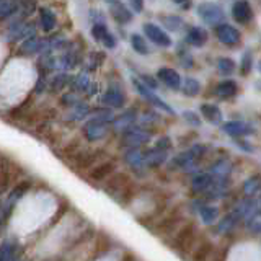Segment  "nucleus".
<instances>
[{"label": "nucleus", "mask_w": 261, "mask_h": 261, "mask_svg": "<svg viewBox=\"0 0 261 261\" xmlns=\"http://www.w3.org/2000/svg\"><path fill=\"white\" fill-rule=\"evenodd\" d=\"M194 242H196V227L193 222H188L175 232L173 242H171L170 245L181 253H190L193 250Z\"/></svg>", "instance_id": "f257e3e1"}, {"label": "nucleus", "mask_w": 261, "mask_h": 261, "mask_svg": "<svg viewBox=\"0 0 261 261\" xmlns=\"http://www.w3.org/2000/svg\"><path fill=\"white\" fill-rule=\"evenodd\" d=\"M28 190H30V183H27V181L16 185L13 188V191L8 194V198H7V201L4 204V207H2V211H0V225H4L7 222V219L10 217V214L15 209V206L18 204V201L23 198V194L27 193Z\"/></svg>", "instance_id": "f03ea898"}, {"label": "nucleus", "mask_w": 261, "mask_h": 261, "mask_svg": "<svg viewBox=\"0 0 261 261\" xmlns=\"http://www.w3.org/2000/svg\"><path fill=\"white\" fill-rule=\"evenodd\" d=\"M198 15L201 16V20L211 24V27H219L224 21V10L214 2H202L198 7Z\"/></svg>", "instance_id": "7ed1b4c3"}, {"label": "nucleus", "mask_w": 261, "mask_h": 261, "mask_svg": "<svg viewBox=\"0 0 261 261\" xmlns=\"http://www.w3.org/2000/svg\"><path fill=\"white\" fill-rule=\"evenodd\" d=\"M84 134L90 142H96L103 139L108 134V124H106V118H93L90 119L85 127H84Z\"/></svg>", "instance_id": "20e7f679"}, {"label": "nucleus", "mask_w": 261, "mask_h": 261, "mask_svg": "<svg viewBox=\"0 0 261 261\" xmlns=\"http://www.w3.org/2000/svg\"><path fill=\"white\" fill-rule=\"evenodd\" d=\"M130 185H133V183H130L129 175L124 173V171H119V173H114L113 176L108 178V183H106L105 190L108 191L110 194H113L114 198H118V196Z\"/></svg>", "instance_id": "39448f33"}, {"label": "nucleus", "mask_w": 261, "mask_h": 261, "mask_svg": "<svg viewBox=\"0 0 261 261\" xmlns=\"http://www.w3.org/2000/svg\"><path fill=\"white\" fill-rule=\"evenodd\" d=\"M149 139H150V134L147 133V130L139 129V127H134V129L130 127V129L126 130L124 134H122L121 142H122V145L130 147V149H137L139 145L145 144Z\"/></svg>", "instance_id": "423d86ee"}, {"label": "nucleus", "mask_w": 261, "mask_h": 261, "mask_svg": "<svg viewBox=\"0 0 261 261\" xmlns=\"http://www.w3.org/2000/svg\"><path fill=\"white\" fill-rule=\"evenodd\" d=\"M144 33H145V36L149 38L152 43L155 44H159L162 47H168L171 46V39L170 36L167 35L165 31H163L160 27H157V24H153V23H145L144 24Z\"/></svg>", "instance_id": "0eeeda50"}, {"label": "nucleus", "mask_w": 261, "mask_h": 261, "mask_svg": "<svg viewBox=\"0 0 261 261\" xmlns=\"http://www.w3.org/2000/svg\"><path fill=\"white\" fill-rule=\"evenodd\" d=\"M134 85H136V88H137V92L141 93V95L145 98V100H149L152 105H155L157 108L163 110V111L168 113V114H175V111L171 110L165 101H162L157 95H153V92H152V90H150L149 87H147L145 84H142V82H139V80H134Z\"/></svg>", "instance_id": "6e6552de"}, {"label": "nucleus", "mask_w": 261, "mask_h": 261, "mask_svg": "<svg viewBox=\"0 0 261 261\" xmlns=\"http://www.w3.org/2000/svg\"><path fill=\"white\" fill-rule=\"evenodd\" d=\"M216 35H217L220 43H224L227 46H233L240 41V31L233 27H230V24H227V23L219 24L217 30H216Z\"/></svg>", "instance_id": "1a4fd4ad"}, {"label": "nucleus", "mask_w": 261, "mask_h": 261, "mask_svg": "<svg viewBox=\"0 0 261 261\" xmlns=\"http://www.w3.org/2000/svg\"><path fill=\"white\" fill-rule=\"evenodd\" d=\"M114 170H116V163L113 160H106L90 170L88 178L92 179V181H103V179L114 175Z\"/></svg>", "instance_id": "9d476101"}, {"label": "nucleus", "mask_w": 261, "mask_h": 261, "mask_svg": "<svg viewBox=\"0 0 261 261\" xmlns=\"http://www.w3.org/2000/svg\"><path fill=\"white\" fill-rule=\"evenodd\" d=\"M232 16L237 23H248L253 18V10L248 4V0H237L232 7Z\"/></svg>", "instance_id": "9b49d317"}, {"label": "nucleus", "mask_w": 261, "mask_h": 261, "mask_svg": "<svg viewBox=\"0 0 261 261\" xmlns=\"http://www.w3.org/2000/svg\"><path fill=\"white\" fill-rule=\"evenodd\" d=\"M157 77L168 88L176 90V88L181 87V77H179V73L176 70H173V69H170V67H162V69H159Z\"/></svg>", "instance_id": "f8f14e48"}, {"label": "nucleus", "mask_w": 261, "mask_h": 261, "mask_svg": "<svg viewBox=\"0 0 261 261\" xmlns=\"http://www.w3.org/2000/svg\"><path fill=\"white\" fill-rule=\"evenodd\" d=\"M214 255V245L209 240H202L199 242L198 247L194 248L191 261H211V256Z\"/></svg>", "instance_id": "ddd939ff"}, {"label": "nucleus", "mask_w": 261, "mask_h": 261, "mask_svg": "<svg viewBox=\"0 0 261 261\" xmlns=\"http://www.w3.org/2000/svg\"><path fill=\"white\" fill-rule=\"evenodd\" d=\"M179 220H181V216L178 214V212H175V214H171L168 217H165L163 220H160L159 222V227L155 228V233H163V235H170L173 230H176V227L179 224Z\"/></svg>", "instance_id": "4468645a"}, {"label": "nucleus", "mask_w": 261, "mask_h": 261, "mask_svg": "<svg viewBox=\"0 0 261 261\" xmlns=\"http://www.w3.org/2000/svg\"><path fill=\"white\" fill-rule=\"evenodd\" d=\"M186 43H190L194 47H201L207 43V33L201 27H193L190 28L186 35Z\"/></svg>", "instance_id": "2eb2a0df"}, {"label": "nucleus", "mask_w": 261, "mask_h": 261, "mask_svg": "<svg viewBox=\"0 0 261 261\" xmlns=\"http://www.w3.org/2000/svg\"><path fill=\"white\" fill-rule=\"evenodd\" d=\"M167 160V150H160V149H150L144 153V162L147 167L150 168H157L160 167L163 162Z\"/></svg>", "instance_id": "dca6fc26"}, {"label": "nucleus", "mask_w": 261, "mask_h": 261, "mask_svg": "<svg viewBox=\"0 0 261 261\" xmlns=\"http://www.w3.org/2000/svg\"><path fill=\"white\" fill-rule=\"evenodd\" d=\"M0 261H20L18 245H16V242L7 240L0 245Z\"/></svg>", "instance_id": "f3484780"}, {"label": "nucleus", "mask_w": 261, "mask_h": 261, "mask_svg": "<svg viewBox=\"0 0 261 261\" xmlns=\"http://www.w3.org/2000/svg\"><path fill=\"white\" fill-rule=\"evenodd\" d=\"M124 160L127 165L133 168L134 171H141L142 167L145 165L144 162V153L139 150V149H130L126 155H124Z\"/></svg>", "instance_id": "a211bd4d"}, {"label": "nucleus", "mask_w": 261, "mask_h": 261, "mask_svg": "<svg viewBox=\"0 0 261 261\" xmlns=\"http://www.w3.org/2000/svg\"><path fill=\"white\" fill-rule=\"evenodd\" d=\"M212 185H214V178L211 176V173H202L194 176L193 179V191L196 193H202V191H209Z\"/></svg>", "instance_id": "6ab92c4d"}, {"label": "nucleus", "mask_w": 261, "mask_h": 261, "mask_svg": "<svg viewBox=\"0 0 261 261\" xmlns=\"http://www.w3.org/2000/svg\"><path fill=\"white\" fill-rule=\"evenodd\" d=\"M103 152L101 150H95V152H80L77 157H75V162H77V167L79 168H88L92 163H95L98 159H100V155Z\"/></svg>", "instance_id": "aec40b11"}, {"label": "nucleus", "mask_w": 261, "mask_h": 261, "mask_svg": "<svg viewBox=\"0 0 261 261\" xmlns=\"http://www.w3.org/2000/svg\"><path fill=\"white\" fill-rule=\"evenodd\" d=\"M201 113L212 124H220V121H222V113H220V110L216 105H202Z\"/></svg>", "instance_id": "412c9836"}, {"label": "nucleus", "mask_w": 261, "mask_h": 261, "mask_svg": "<svg viewBox=\"0 0 261 261\" xmlns=\"http://www.w3.org/2000/svg\"><path fill=\"white\" fill-rule=\"evenodd\" d=\"M222 129L228 136H245L250 133V127L247 124H243L240 121H230L227 124L222 126Z\"/></svg>", "instance_id": "4be33fe9"}, {"label": "nucleus", "mask_w": 261, "mask_h": 261, "mask_svg": "<svg viewBox=\"0 0 261 261\" xmlns=\"http://www.w3.org/2000/svg\"><path fill=\"white\" fill-rule=\"evenodd\" d=\"M103 101H105L106 105L113 106V108H119V106L124 105V95H122V93L119 92V90L111 88V90H108V92L105 93Z\"/></svg>", "instance_id": "5701e85b"}, {"label": "nucleus", "mask_w": 261, "mask_h": 261, "mask_svg": "<svg viewBox=\"0 0 261 261\" xmlns=\"http://www.w3.org/2000/svg\"><path fill=\"white\" fill-rule=\"evenodd\" d=\"M237 90H239V87H237L233 80H224L217 85L216 92L220 98H232L237 93Z\"/></svg>", "instance_id": "b1692460"}, {"label": "nucleus", "mask_w": 261, "mask_h": 261, "mask_svg": "<svg viewBox=\"0 0 261 261\" xmlns=\"http://www.w3.org/2000/svg\"><path fill=\"white\" fill-rule=\"evenodd\" d=\"M134 119H136L134 113L133 111H127V113H124L122 116H119L116 121H114V129H116V130H124V133H126L127 129L133 127Z\"/></svg>", "instance_id": "393cba45"}, {"label": "nucleus", "mask_w": 261, "mask_h": 261, "mask_svg": "<svg viewBox=\"0 0 261 261\" xmlns=\"http://www.w3.org/2000/svg\"><path fill=\"white\" fill-rule=\"evenodd\" d=\"M199 90H201V85H199V82L196 80V79L188 77L183 82V93L186 96H196V95L199 93Z\"/></svg>", "instance_id": "a878e982"}, {"label": "nucleus", "mask_w": 261, "mask_h": 261, "mask_svg": "<svg viewBox=\"0 0 261 261\" xmlns=\"http://www.w3.org/2000/svg\"><path fill=\"white\" fill-rule=\"evenodd\" d=\"M259 188H261V176L259 175H255V176H251L250 179H247L243 185V191L247 196H253L256 191H259Z\"/></svg>", "instance_id": "bb28decb"}, {"label": "nucleus", "mask_w": 261, "mask_h": 261, "mask_svg": "<svg viewBox=\"0 0 261 261\" xmlns=\"http://www.w3.org/2000/svg\"><path fill=\"white\" fill-rule=\"evenodd\" d=\"M130 44H133L136 53L142 54V56L149 54V46H147L145 39L141 35H133V38H130Z\"/></svg>", "instance_id": "cd10ccee"}, {"label": "nucleus", "mask_w": 261, "mask_h": 261, "mask_svg": "<svg viewBox=\"0 0 261 261\" xmlns=\"http://www.w3.org/2000/svg\"><path fill=\"white\" fill-rule=\"evenodd\" d=\"M217 69L222 75H230L235 70V62L232 59H228V57H220L217 61Z\"/></svg>", "instance_id": "c85d7f7f"}, {"label": "nucleus", "mask_w": 261, "mask_h": 261, "mask_svg": "<svg viewBox=\"0 0 261 261\" xmlns=\"http://www.w3.org/2000/svg\"><path fill=\"white\" fill-rule=\"evenodd\" d=\"M10 168H8V162L5 159H0V190H5L8 181H10Z\"/></svg>", "instance_id": "c756f323"}, {"label": "nucleus", "mask_w": 261, "mask_h": 261, "mask_svg": "<svg viewBox=\"0 0 261 261\" xmlns=\"http://www.w3.org/2000/svg\"><path fill=\"white\" fill-rule=\"evenodd\" d=\"M113 12H114V18H116L119 23H127L130 18H133V13H129L122 5H116L113 8Z\"/></svg>", "instance_id": "7c9ffc66"}, {"label": "nucleus", "mask_w": 261, "mask_h": 261, "mask_svg": "<svg viewBox=\"0 0 261 261\" xmlns=\"http://www.w3.org/2000/svg\"><path fill=\"white\" fill-rule=\"evenodd\" d=\"M199 214H201V219L204 220V222H206V224H212V222H214V219L217 217V209L212 207V206H204L199 211Z\"/></svg>", "instance_id": "2f4dec72"}, {"label": "nucleus", "mask_w": 261, "mask_h": 261, "mask_svg": "<svg viewBox=\"0 0 261 261\" xmlns=\"http://www.w3.org/2000/svg\"><path fill=\"white\" fill-rule=\"evenodd\" d=\"M162 21L168 30H173V31H178L183 27V21H181V18H178V16H163Z\"/></svg>", "instance_id": "473e14b6"}, {"label": "nucleus", "mask_w": 261, "mask_h": 261, "mask_svg": "<svg viewBox=\"0 0 261 261\" xmlns=\"http://www.w3.org/2000/svg\"><path fill=\"white\" fill-rule=\"evenodd\" d=\"M248 224H250V225H248L250 230L259 233V232H261V212H255V214L251 216V219H250V222H248Z\"/></svg>", "instance_id": "72a5a7b5"}, {"label": "nucleus", "mask_w": 261, "mask_h": 261, "mask_svg": "<svg viewBox=\"0 0 261 261\" xmlns=\"http://www.w3.org/2000/svg\"><path fill=\"white\" fill-rule=\"evenodd\" d=\"M250 69H251V54L247 53L242 59V73L243 75H247V73L250 72Z\"/></svg>", "instance_id": "f704fd0d"}, {"label": "nucleus", "mask_w": 261, "mask_h": 261, "mask_svg": "<svg viewBox=\"0 0 261 261\" xmlns=\"http://www.w3.org/2000/svg\"><path fill=\"white\" fill-rule=\"evenodd\" d=\"M170 147V139L168 137H162L160 141L155 145V149H160V150H167Z\"/></svg>", "instance_id": "c9c22d12"}, {"label": "nucleus", "mask_w": 261, "mask_h": 261, "mask_svg": "<svg viewBox=\"0 0 261 261\" xmlns=\"http://www.w3.org/2000/svg\"><path fill=\"white\" fill-rule=\"evenodd\" d=\"M130 5H133V10L134 12H142V8H144V2L142 0H130Z\"/></svg>", "instance_id": "e433bc0d"}, {"label": "nucleus", "mask_w": 261, "mask_h": 261, "mask_svg": "<svg viewBox=\"0 0 261 261\" xmlns=\"http://www.w3.org/2000/svg\"><path fill=\"white\" fill-rule=\"evenodd\" d=\"M185 118L186 119H190V122H191V124H199V118L198 116H196V114L194 113H190V111H188V113H185Z\"/></svg>", "instance_id": "4c0bfd02"}, {"label": "nucleus", "mask_w": 261, "mask_h": 261, "mask_svg": "<svg viewBox=\"0 0 261 261\" xmlns=\"http://www.w3.org/2000/svg\"><path fill=\"white\" fill-rule=\"evenodd\" d=\"M173 2L176 5H179L181 8H188V7H190V0H173Z\"/></svg>", "instance_id": "58836bf2"}, {"label": "nucleus", "mask_w": 261, "mask_h": 261, "mask_svg": "<svg viewBox=\"0 0 261 261\" xmlns=\"http://www.w3.org/2000/svg\"><path fill=\"white\" fill-rule=\"evenodd\" d=\"M212 261H224V255H216L212 258Z\"/></svg>", "instance_id": "ea45409f"}, {"label": "nucleus", "mask_w": 261, "mask_h": 261, "mask_svg": "<svg viewBox=\"0 0 261 261\" xmlns=\"http://www.w3.org/2000/svg\"><path fill=\"white\" fill-rule=\"evenodd\" d=\"M259 72H261V62H259Z\"/></svg>", "instance_id": "a19ab883"}]
</instances>
